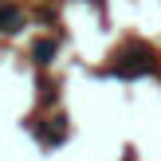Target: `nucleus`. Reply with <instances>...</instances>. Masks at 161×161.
<instances>
[{
    "label": "nucleus",
    "mask_w": 161,
    "mask_h": 161,
    "mask_svg": "<svg viewBox=\"0 0 161 161\" xmlns=\"http://www.w3.org/2000/svg\"><path fill=\"white\" fill-rule=\"evenodd\" d=\"M16 24H20V12L16 8H0V31H16Z\"/></svg>",
    "instance_id": "2"
},
{
    "label": "nucleus",
    "mask_w": 161,
    "mask_h": 161,
    "mask_svg": "<svg viewBox=\"0 0 161 161\" xmlns=\"http://www.w3.org/2000/svg\"><path fill=\"white\" fill-rule=\"evenodd\" d=\"M114 71L118 75H142L153 71V51L146 43H126L122 51H114Z\"/></svg>",
    "instance_id": "1"
},
{
    "label": "nucleus",
    "mask_w": 161,
    "mask_h": 161,
    "mask_svg": "<svg viewBox=\"0 0 161 161\" xmlns=\"http://www.w3.org/2000/svg\"><path fill=\"white\" fill-rule=\"evenodd\" d=\"M59 51L55 47V39H43V43H36V63H51V55Z\"/></svg>",
    "instance_id": "3"
}]
</instances>
